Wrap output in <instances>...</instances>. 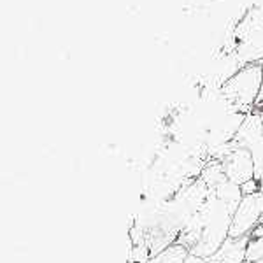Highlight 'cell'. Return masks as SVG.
<instances>
[{"label":"cell","instance_id":"obj_2","mask_svg":"<svg viewBox=\"0 0 263 263\" xmlns=\"http://www.w3.org/2000/svg\"><path fill=\"white\" fill-rule=\"evenodd\" d=\"M263 223V193L244 195L239 207L232 216L230 237L232 239H244L249 237Z\"/></svg>","mask_w":263,"mask_h":263},{"label":"cell","instance_id":"obj_1","mask_svg":"<svg viewBox=\"0 0 263 263\" xmlns=\"http://www.w3.org/2000/svg\"><path fill=\"white\" fill-rule=\"evenodd\" d=\"M263 65L261 63H249L237 72L232 79L221 86V91L237 111L249 114L256 107L258 97L261 90Z\"/></svg>","mask_w":263,"mask_h":263},{"label":"cell","instance_id":"obj_5","mask_svg":"<svg viewBox=\"0 0 263 263\" xmlns=\"http://www.w3.org/2000/svg\"><path fill=\"white\" fill-rule=\"evenodd\" d=\"M254 111H263V79H261L260 97H258V102H256V107H254Z\"/></svg>","mask_w":263,"mask_h":263},{"label":"cell","instance_id":"obj_7","mask_svg":"<svg viewBox=\"0 0 263 263\" xmlns=\"http://www.w3.org/2000/svg\"><path fill=\"white\" fill-rule=\"evenodd\" d=\"M246 263H263V258H261V260H258V261H246Z\"/></svg>","mask_w":263,"mask_h":263},{"label":"cell","instance_id":"obj_4","mask_svg":"<svg viewBox=\"0 0 263 263\" xmlns=\"http://www.w3.org/2000/svg\"><path fill=\"white\" fill-rule=\"evenodd\" d=\"M246 254H248V237L244 239L228 237L224 244L218 249V253L211 258L216 263H246Z\"/></svg>","mask_w":263,"mask_h":263},{"label":"cell","instance_id":"obj_6","mask_svg":"<svg viewBox=\"0 0 263 263\" xmlns=\"http://www.w3.org/2000/svg\"><path fill=\"white\" fill-rule=\"evenodd\" d=\"M260 192H261V193H263V179H261V181H260Z\"/></svg>","mask_w":263,"mask_h":263},{"label":"cell","instance_id":"obj_3","mask_svg":"<svg viewBox=\"0 0 263 263\" xmlns=\"http://www.w3.org/2000/svg\"><path fill=\"white\" fill-rule=\"evenodd\" d=\"M219 163H221L227 179H230L235 184L242 186L248 181L254 179V160L246 147L233 144L230 149L224 153L223 158H219Z\"/></svg>","mask_w":263,"mask_h":263}]
</instances>
